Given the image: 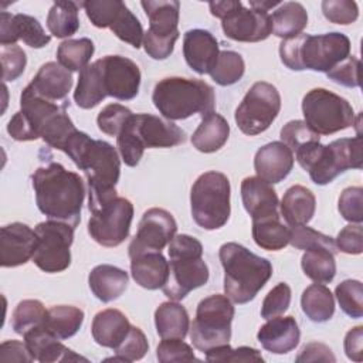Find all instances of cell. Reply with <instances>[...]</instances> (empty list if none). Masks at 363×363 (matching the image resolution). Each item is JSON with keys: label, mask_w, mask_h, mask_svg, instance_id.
<instances>
[{"label": "cell", "mask_w": 363, "mask_h": 363, "mask_svg": "<svg viewBox=\"0 0 363 363\" xmlns=\"http://www.w3.org/2000/svg\"><path fill=\"white\" fill-rule=\"evenodd\" d=\"M359 69H360V61L349 55L339 64H336L332 69L326 72L328 78L332 79L336 84H340L347 88H356L360 85V78H359Z\"/></svg>", "instance_id": "cell-55"}, {"label": "cell", "mask_w": 363, "mask_h": 363, "mask_svg": "<svg viewBox=\"0 0 363 363\" xmlns=\"http://www.w3.org/2000/svg\"><path fill=\"white\" fill-rule=\"evenodd\" d=\"M156 357L160 363L172 362H200L190 345L183 339H163L156 349Z\"/></svg>", "instance_id": "cell-51"}, {"label": "cell", "mask_w": 363, "mask_h": 363, "mask_svg": "<svg viewBox=\"0 0 363 363\" xmlns=\"http://www.w3.org/2000/svg\"><path fill=\"white\" fill-rule=\"evenodd\" d=\"M218 52V41L210 31L194 28L184 33L183 55L187 65L197 74H208Z\"/></svg>", "instance_id": "cell-21"}, {"label": "cell", "mask_w": 363, "mask_h": 363, "mask_svg": "<svg viewBox=\"0 0 363 363\" xmlns=\"http://www.w3.org/2000/svg\"><path fill=\"white\" fill-rule=\"evenodd\" d=\"M234 306L227 295L214 294L201 299L197 305L196 318L190 326L193 346L206 353L216 346L227 345L231 339V322Z\"/></svg>", "instance_id": "cell-9"}, {"label": "cell", "mask_w": 363, "mask_h": 363, "mask_svg": "<svg viewBox=\"0 0 363 363\" xmlns=\"http://www.w3.org/2000/svg\"><path fill=\"white\" fill-rule=\"evenodd\" d=\"M362 136L357 135L320 145L306 172L315 184L325 186L347 169H362Z\"/></svg>", "instance_id": "cell-13"}, {"label": "cell", "mask_w": 363, "mask_h": 363, "mask_svg": "<svg viewBox=\"0 0 363 363\" xmlns=\"http://www.w3.org/2000/svg\"><path fill=\"white\" fill-rule=\"evenodd\" d=\"M241 199L252 221L279 214L277 191L268 182L258 176H250L241 182Z\"/></svg>", "instance_id": "cell-23"}, {"label": "cell", "mask_w": 363, "mask_h": 363, "mask_svg": "<svg viewBox=\"0 0 363 363\" xmlns=\"http://www.w3.org/2000/svg\"><path fill=\"white\" fill-rule=\"evenodd\" d=\"M82 3L77 1H55L47 16V27L50 33L57 38H68L79 28L78 9Z\"/></svg>", "instance_id": "cell-38"}, {"label": "cell", "mask_w": 363, "mask_h": 363, "mask_svg": "<svg viewBox=\"0 0 363 363\" xmlns=\"http://www.w3.org/2000/svg\"><path fill=\"white\" fill-rule=\"evenodd\" d=\"M322 13L330 23L342 26L352 24L359 17L357 4L352 0H325L322 1Z\"/></svg>", "instance_id": "cell-53"}, {"label": "cell", "mask_w": 363, "mask_h": 363, "mask_svg": "<svg viewBox=\"0 0 363 363\" xmlns=\"http://www.w3.org/2000/svg\"><path fill=\"white\" fill-rule=\"evenodd\" d=\"M245 71V64L242 57L235 51H220L218 57L210 69V77L213 81L221 86H228L238 82Z\"/></svg>", "instance_id": "cell-43"}, {"label": "cell", "mask_w": 363, "mask_h": 363, "mask_svg": "<svg viewBox=\"0 0 363 363\" xmlns=\"http://www.w3.org/2000/svg\"><path fill=\"white\" fill-rule=\"evenodd\" d=\"M35 95L51 101H65L68 92L72 88L71 71L61 64L50 61L40 67L31 82L27 85Z\"/></svg>", "instance_id": "cell-25"}, {"label": "cell", "mask_w": 363, "mask_h": 363, "mask_svg": "<svg viewBox=\"0 0 363 363\" xmlns=\"http://www.w3.org/2000/svg\"><path fill=\"white\" fill-rule=\"evenodd\" d=\"M184 140V132L173 122L150 113H133L116 136V146L125 164L135 167L146 147H172Z\"/></svg>", "instance_id": "cell-6"}, {"label": "cell", "mask_w": 363, "mask_h": 363, "mask_svg": "<svg viewBox=\"0 0 363 363\" xmlns=\"http://www.w3.org/2000/svg\"><path fill=\"white\" fill-rule=\"evenodd\" d=\"M149 350V343L145 333L138 326H130L125 339L115 349V357H108L106 360L119 362H135L140 360Z\"/></svg>", "instance_id": "cell-47"}, {"label": "cell", "mask_w": 363, "mask_h": 363, "mask_svg": "<svg viewBox=\"0 0 363 363\" xmlns=\"http://www.w3.org/2000/svg\"><path fill=\"white\" fill-rule=\"evenodd\" d=\"M281 142L295 153V159L303 170H306L322 145L319 135L315 133L303 121H289L284 125L281 129Z\"/></svg>", "instance_id": "cell-27"}, {"label": "cell", "mask_w": 363, "mask_h": 363, "mask_svg": "<svg viewBox=\"0 0 363 363\" xmlns=\"http://www.w3.org/2000/svg\"><path fill=\"white\" fill-rule=\"evenodd\" d=\"M267 320L257 333V339L265 350L275 354H285L298 346L301 330L294 316L279 315Z\"/></svg>", "instance_id": "cell-22"}, {"label": "cell", "mask_w": 363, "mask_h": 363, "mask_svg": "<svg viewBox=\"0 0 363 363\" xmlns=\"http://www.w3.org/2000/svg\"><path fill=\"white\" fill-rule=\"evenodd\" d=\"M179 35L173 37H156L147 31L143 35V48L146 54L153 60H166L174 50V43Z\"/></svg>", "instance_id": "cell-57"}, {"label": "cell", "mask_w": 363, "mask_h": 363, "mask_svg": "<svg viewBox=\"0 0 363 363\" xmlns=\"http://www.w3.org/2000/svg\"><path fill=\"white\" fill-rule=\"evenodd\" d=\"M349 55L350 40L337 31L316 35L301 33L279 44L281 61L292 71L328 72Z\"/></svg>", "instance_id": "cell-3"}, {"label": "cell", "mask_w": 363, "mask_h": 363, "mask_svg": "<svg viewBox=\"0 0 363 363\" xmlns=\"http://www.w3.org/2000/svg\"><path fill=\"white\" fill-rule=\"evenodd\" d=\"M84 311L71 305H57L48 309L45 328L60 340L72 337L82 326Z\"/></svg>", "instance_id": "cell-39"}, {"label": "cell", "mask_w": 363, "mask_h": 363, "mask_svg": "<svg viewBox=\"0 0 363 363\" xmlns=\"http://www.w3.org/2000/svg\"><path fill=\"white\" fill-rule=\"evenodd\" d=\"M130 326L128 318L121 311L109 308L94 316L91 332L98 345L115 350L128 335Z\"/></svg>", "instance_id": "cell-28"}, {"label": "cell", "mask_w": 363, "mask_h": 363, "mask_svg": "<svg viewBox=\"0 0 363 363\" xmlns=\"http://www.w3.org/2000/svg\"><path fill=\"white\" fill-rule=\"evenodd\" d=\"M272 34L279 38H292L299 35L308 26V13L298 1L281 3L271 16Z\"/></svg>", "instance_id": "cell-35"}, {"label": "cell", "mask_w": 363, "mask_h": 363, "mask_svg": "<svg viewBox=\"0 0 363 363\" xmlns=\"http://www.w3.org/2000/svg\"><path fill=\"white\" fill-rule=\"evenodd\" d=\"M301 306L306 318L312 322H326L335 313V299L328 286L323 284H312L301 296Z\"/></svg>", "instance_id": "cell-37"}, {"label": "cell", "mask_w": 363, "mask_h": 363, "mask_svg": "<svg viewBox=\"0 0 363 363\" xmlns=\"http://www.w3.org/2000/svg\"><path fill=\"white\" fill-rule=\"evenodd\" d=\"M132 115L129 108L121 104H109L98 113L96 123L99 130L105 135L118 136Z\"/></svg>", "instance_id": "cell-48"}, {"label": "cell", "mask_w": 363, "mask_h": 363, "mask_svg": "<svg viewBox=\"0 0 363 363\" xmlns=\"http://www.w3.org/2000/svg\"><path fill=\"white\" fill-rule=\"evenodd\" d=\"M24 343L33 357L40 363H54V362H72V360H86L78 356L74 350L68 349L55 337L45 325L34 328L23 335Z\"/></svg>", "instance_id": "cell-24"}, {"label": "cell", "mask_w": 363, "mask_h": 363, "mask_svg": "<svg viewBox=\"0 0 363 363\" xmlns=\"http://www.w3.org/2000/svg\"><path fill=\"white\" fill-rule=\"evenodd\" d=\"M291 228V237L289 244L295 247L296 250H316V248H325L333 254L337 252V248L335 245V241L332 237L325 235L311 227L305 225H295Z\"/></svg>", "instance_id": "cell-46"}, {"label": "cell", "mask_w": 363, "mask_h": 363, "mask_svg": "<svg viewBox=\"0 0 363 363\" xmlns=\"http://www.w3.org/2000/svg\"><path fill=\"white\" fill-rule=\"evenodd\" d=\"M210 11L221 20L224 34L240 43H258L272 33L271 16L265 10L247 9L241 1H210Z\"/></svg>", "instance_id": "cell-11"}, {"label": "cell", "mask_w": 363, "mask_h": 363, "mask_svg": "<svg viewBox=\"0 0 363 363\" xmlns=\"http://www.w3.org/2000/svg\"><path fill=\"white\" fill-rule=\"evenodd\" d=\"M91 214L88 233L99 245L118 247L128 238L133 218V204L128 199L116 196Z\"/></svg>", "instance_id": "cell-15"}, {"label": "cell", "mask_w": 363, "mask_h": 363, "mask_svg": "<svg viewBox=\"0 0 363 363\" xmlns=\"http://www.w3.org/2000/svg\"><path fill=\"white\" fill-rule=\"evenodd\" d=\"M335 245L337 251H342L345 254L357 255L363 251V233H362V224H349L343 227L336 240Z\"/></svg>", "instance_id": "cell-56"}, {"label": "cell", "mask_w": 363, "mask_h": 363, "mask_svg": "<svg viewBox=\"0 0 363 363\" xmlns=\"http://www.w3.org/2000/svg\"><path fill=\"white\" fill-rule=\"evenodd\" d=\"M38 244L35 230L27 224L11 223L0 230V265L14 268L33 258Z\"/></svg>", "instance_id": "cell-18"}, {"label": "cell", "mask_w": 363, "mask_h": 363, "mask_svg": "<svg viewBox=\"0 0 363 363\" xmlns=\"http://www.w3.org/2000/svg\"><path fill=\"white\" fill-rule=\"evenodd\" d=\"M0 60L3 68V79L14 81L17 79L26 68L27 57L21 47L18 45H1L0 47Z\"/></svg>", "instance_id": "cell-54"}, {"label": "cell", "mask_w": 363, "mask_h": 363, "mask_svg": "<svg viewBox=\"0 0 363 363\" xmlns=\"http://www.w3.org/2000/svg\"><path fill=\"white\" fill-rule=\"evenodd\" d=\"M291 228L275 214L252 221V238L258 247L267 251H279L289 244Z\"/></svg>", "instance_id": "cell-36"}, {"label": "cell", "mask_w": 363, "mask_h": 363, "mask_svg": "<svg viewBox=\"0 0 363 363\" xmlns=\"http://www.w3.org/2000/svg\"><path fill=\"white\" fill-rule=\"evenodd\" d=\"M291 303V288L285 282L277 284L264 298L261 306V316L271 319L282 315Z\"/></svg>", "instance_id": "cell-52"}, {"label": "cell", "mask_w": 363, "mask_h": 363, "mask_svg": "<svg viewBox=\"0 0 363 363\" xmlns=\"http://www.w3.org/2000/svg\"><path fill=\"white\" fill-rule=\"evenodd\" d=\"M31 182L37 207L48 220L67 223L74 228L79 224L85 187L78 173L51 162L38 167Z\"/></svg>", "instance_id": "cell-2"}, {"label": "cell", "mask_w": 363, "mask_h": 363, "mask_svg": "<svg viewBox=\"0 0 363 363\" xmlns=\"http://www.w3.org/2000/svg\"><path fill=\"white\" fill-rule=\"evenodd\" d=\"M281 3L279 1H254V0H251L250 1V7L251 9H257V10H265V11H268L269 9H272V7H275V6H279Z\"/></svg>", "instance_id": "cell-61"}, {"label": "cell", "mask_w": 363, "mask_h": 363, "mask_svg": "<svg viewBox=\"0 0 363 363\" xmlns=\"http://www.w3.org/2000/svg\"><path fill=\"white\" fill-rule=\"evenodd\" d=\"M140 6L149 18V34L156 37L179 35L180 3L177 0H143Z\"/></svg>", "instance_id": "cell-30"}, {"label": "cell", "mask_w": 363, "mask_h": 363, "mask_svg": "<svg viewBox=\"0 0 363 363\" xmlns=\"http://www.w3.org/2000/svg\"><path fill=\"white\" fill-rule=\"evenodd\" d=\"M295 360L296 362H336V357L333 356L329 346L319 342H311L302 347V350L299 352Z\"/></svg>", "instance_id": "cell-58"}, {"label": "cell", "mask_w": 363, "mask_h": 363, "mask_svg": "<svg viewBox=\"0 0 363 363\" xmlns=\"http://www.w3.org/2000/svg\"><path fill=\"white\" fill-rule=\"evenodd\" d=\"M152 101L166 119L180 121L213 112L216 95L213 86L201 79L167 77L155 85Z\"/></svg>", "instance_id": "cell-5"}, {"label": "cell", "mask_w": 363, "mask_h": 363, "mask_svg": "<svg viewBox=\"0 0 363 363\" xmlns=\"http://www.w3.org/2000/svg\"><path fill=\"white\" fill-rule=\"evenodd\" d=\"M18 40L31 48H43L51 41V37L45 34L37 18L27 14H10L1 11L0 44L14 45Z\"/></svg>", "instance_id": "cell-19"}, {"label": "cell", "mask_w": 363, "mask_h": 363, "mask_svg": "<svg viewBox=\"0 0 363 363\" xmlns=\"http://www.w3.org/2000/svg\"><path fill=\"white\" fill-rule=\"evenodd\" d=\"M230 180L224 173L211 170L200 174L190 191L191 216L204 230H217L230 218Z\"/></svg>", "instance_id": "cell-8"}, {"label": "cell", "mask_w": 363, "mask_h": 363, "mask_svg": "<svg viewBox=\"0 0 363 363\" xmlns=\"http://www.w3.org/2000/svg\"><path fill=\"white\" fill-rule=\"evenodd\" d=\"M294 160V153L284 142H271L257 150L254 169L258 177L269 184H275L291 173Z\"/></svg>", "instance_id": "cell-20"}, {"label": "cell", "mask_w": 363, "mask_h": 363, "mask_svg": "<svg viewBox=\"0 0 363 363\" xmlns=\"http://www.w3.org/2000/svg\"><path fill=\"white\" fill-rule=\"evenodd\" d=\"M109 30L122 41L130 44L135 48H139L143 43V28L139 18L125 6V3L118 10L113 17Z\"/></svg>", "instance_id": "cell-44"}, {"label": "cell", "mask_w": 363, "mask_h": 363, "mask_svg": "<svg viewBox=\"0 0 363 363\" xmlns=\"http://www.w3.org/2000/svg\"><path fill=\"white\" fill-rule=\"evenodd\" d=\"M106 96L101 62L96 60L79 71L74 101L79 108L91 109L99 105Z\"/></svg>", "instance_id": "cell-33"}, {"label": "cell", "mask_w": 363, "mask_h": 363, "mask_svg": "<svg viewBox=\"0 0 363 363\" xmlns=\"http://www.w3.org/2000/svg\"><path fill=\"white\" fill-rule=\"evenodd\" d=\"M48 311L43 302L37 299H24L17 303L11 315V328L18 335H26L28 330L45 325Z\"/></svg>", "instance_id": "cell-42"}, {"label": "cell", "mask_w": 363, "mask_h": 363, "mask_svg": "<svg viewBox=\"0 0 363 363\" xmlns=\"http://www.w3.org/2000/svg\"><path fill=\"white\" fill-rule=\"evenodd\" d=\"M281 109V95L278 89L264 81L255 82L245 94L235 109L234 119L240 130L248 136L265 132Z\"/></svg>", "instance_id": "cell-12"}, {"label": "cell", "mask_w": 363, "mask_h": 363, "mask_svg": "<svg viewBox=\"0 0 363 363\" xmlns=\"http://www.w3.org/2000/svg\"><path fill=\"white\" fill-rule=\"evenodd\" d=\"M207 362H264L261 352L250 347V346H240L233 349L228 343L216 346L206 352Z\"/></svg>", "instance_id": "cell-49"}, {"label": "cell", "mask_w": 363, "mask_h": 363, "mask_svg": "<svg viewBox=\"0 0 363 363\" xmlns=\"http://www.w3.org/2000/svg\"><path fill=\"white\" fill-rule=\"evenodd\" d=\"M94 51L95 47L89 38H68L58 45L57 60L68 71H81L88 65Z\"/></svg>", "instance_id": "cell-41"}, {"label": "cell", "mask_w": 363, "mask_h": 363, "mask_svg": "<svg viewBox=\"0 0 363 363\" xmlns=\"http://www.w3.org/2000/svg\"><path fill=\"white\" fill-rule=\"evenodd\" d=\"M305 123L318 135H332L354 125L353 106L340 95L313 88L302 99Z\"/></svg>", "instance_id": "cell-10"}, {"label": "cell", "mask_w": 363, "mask_h": 363, "mask_svg": "<svg viewBox=\"0 0 363 363\" xmlns=\"http://www.w3.org/2000/svg\"><path fill=\"white\" fill-rule=\"evenodd\" d=\"M340 216L352 224H362L363 221V189L359 186L346 187L337 203Z\"/></svg>", "instance_id": "cell-50"}, {"label": "cell", "mask_w": 363, "mask_h": 363, "mask_svg": "<svg viewBox=\"0 0 363 363\" xmlns=\"http://www.w3.org/2000/svg\"><path fill=\"white\" fill-rule=\"evenodd\" d=\"M62 152L85 173L89 211L116 197L115 186L119 182L121 160L111 143L95 140L85 132L77 130Z\"/></svg>", "instance_id": "cell-1"}, {"label": "cell", "mask_w": 363, "mask_h": 363, "mask_svg": "<svg viewBox=\"0 0 363 363\" xmlns=\"http://www.w3.org/2000/svg\"><path fill=\"white\" fill-rule=\"evenodd\" d=\"M1 362H34L26 343L20 340H6L0 346Z\"/></svg>", "instance_id": "cell-59"}, {"label": "cell", "mask_w": 363, "mask_h": 363, "mask_svg": "<svg viewBox=\"0 0 363 363\" xmlns=\"http://www.w3.org/2000/svg\"><path fill=\"white\" fill-rule=\"evenodd\" d=\"M128 272L109 264L96 265L88 275V285L92 294L102 302L119 298L128 288Z\"/></svg>", "instance_id": "cell-31"}, {"label": "cell", "mask_w": 363, "mask_h": 363, "mask_svg": "<svg viewBox=\"0 0 363 363\" xmlns=\"http://www.w3.org/2000/svg\"><path fill=\"white\" fill-rule=\"evenodd\" d=\"M169 277L163 294L170 301H182L208 281V267L203 261L201 242L187 234L174 235L169 242Z\"/></svg>", "instance_id": "cell-7"}, {"label": "cell", "mask_w": 363, "mask_h": 363, "mask_svg": "<svg viewBox=\"0 0 363 363\" xmlns=\"http://www.w3.org/2000/svg\"><path fill=\"white\" fill-rule=\"evenodd\" d=\"M336 299L342 311L353 318L359 319L363 316V286L357 279L342 281L335 289Z\"/></svg>", "instance_id": "cell-45"}, {"label": "cell", "mask_w": 363, "mask_h": 363, "mask_svg": "<svg viewBox=\"0 0 363 363\" xmlns=\"http://www.w3.org/2000/svg\"><path fill=\"white\" fill-rule=\"evenodd\" d=\"M177 231V224L173 216L159 207L149 208L143 213L138 231L129 244V257L150 252V251H160L169 245Z\"/></svg>", "instance_id": "cell-16"}, {"label": "cell", "mask_w": 363, "mask_h": 363, "mask_svg": "<svg viewBox=\"0 0 363 363\" xmlns=\"http://www.w3.org/2000/svg\"><path fill=\"white\" fill-rule=\"evenodd\" d=\"M218 257L224 268V292L234 303L252 301L272 275V265L267 258L238 242L223 244Z\"/></svg>", "instance_id": "cell-4"}, {"label": "cell", "mask_w": 363, "mask_h": 363, "mask_svg": "<svg viewBox=\"0 0 363 363\" xmlns=\"http://www.w3.org/2000/svg\"><path fill=\"white\" fill-rule=\"evenodd\" d=\"M99 62L108 96L130 101L138 95L140 69L132 60L122 55H106L99 58Z\"/></svg>", "instance_id": "cell-17"}, {"label": "cell", "mask_w": 363, "mask_h": 363, "mask_svg": "<svg viewBox=\"0 0 363 363\" xmlns=\"http://www.w3.org/2000/svg\"><path fill=\"white\" fill-rule=\"evenodd\" d=\"M130 274L138 285L145 289L163 288L169 277V261L160 251L142 252L130 257Z\"/></svg>", "instance_id": "cell-26"}, {"label": "cell", "mask_w": 363, "mask_h": 363, "mask_svg": "<svg viewBox=\"0 0 363 363\" xmlns=\"http://www.w3.org/2000/svg\"><path fill=\"white\" fill-rule=\"evenodd\" d=\"M155 325L162 339H184L190 329L189 313L177 301L163 302L155 311Z\"/></svg>", "instance_id": "cell-34"}, {"label": "cell", "mask_w": 363, "mask_h": 363, "mask_svg": "<svg viewBox=\"0 0 363 363\" xmlns=\"http://www.w3.org/2000/svg\"><path fill=\"white\" fill-rule=\"evenodd\" d=\"M303 274L316 284H329L336 275L335 254L325 250H306L301 258Z\"/></svg>", "instance_id": "cell-40"}, {"label": "cell", "mask_w": 363, "mask_h": 363, "mask_svg": "<svg viewBox=\"0 0 363 363\" xmlns=\"http://www.w3.org/2000/svg\"><path fill=\"white\" fill-rule=\"evenodd\" d=\"M345 353L353 362L363 360V326L350 329L345 336Z\"/></svg>", "instance_id": "cell-60"}, {"label": "cell", "mask_w": 363, "mask_h": 363, "mask_svg": "<svg viewBox=\"0 0 363 363\" xmlns=\"http://www.w3.org/2000/svg\"><path fill=\"white\" fill-rule=\"evenodd\" d=\"M279 208L281 217H284L289 227L305 225L315 214L316 199L309 189L295 184L285 191L279 203Z\"/></svg>", "instance_id": "cell-29"}, {"label": "cell", "mask_w": 363, "mask_h": 363, "mask_svg": "<svg viewBox=\"0 0 363 363\" xmlns=\"http://www.w3.org/2000/svg\"><path fill=\"white\" fill-rule=\"evenodd\" d=\"M38 244L33 255V262L44 272L55 274L65 271L71 264V244L74 241V227L61 221H43L35 225Z\"/></svg>", "instance_id": "cell-14"}, {"label": "cell", "mask_w": 363, "mask_h": 363, "mask_svg": "<svg viewBox=\"0 0 363 363\" xmlns=\"http://www.w3.org/2000/svg\"><path fill=\"white\" fill-rule=\"evenodd\" d=\"M230 136V125L224 116L210 112L201 118L199 128L191 136L193 146L203 153H213L221 149Z\"/></svg>", "instance_id": "cell-32"}]
</instances>
